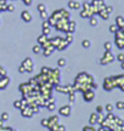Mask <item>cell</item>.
<instances>
[{"label":"cell","instance_id":"d4e9b609","mask_svg":"<svg viewBox=\"0 0 124 131\" xmlns=\"http://www.w3.org/2000/svg\"><path fill=\"white\" fill-rule=\"evenodd\" d=\"M90 45H91V42H90V40H88V39H85V40H83V41H81V46L85 47V49L90 47Z\"/></svg>","mask_w":124,"mask_h":131},{"label":"cell","instance_id":"30bf717a","mask_svg":"<svg viewBox=\"0 0 124 131\" xmlns=\"http://www.w3.org/2000/svg\"><path fill=\"white\" fill-rule=\"evenodd\" d=\"M10 83V79L6 75H0V89H5Z\"/></svg>","mask_w":124,"mask_h":131},{"label":"cell","instance_id":"ffe728a7","mask_svg":"<svg viewBox=\"0 0 124 131\" xmlns=\"http://www.w3.org/2000/svg\"><path fill=\"white\" fill-rule=\"evenodd\" d=\"M96 120H97V113H92V114L90 115V119H89L90 125H95V124H96Z\"/></svg>","mask_w":124,"mask_h":131},{"label":"cell","instance_id":"8992f818","mask_svg":"<svg viewBox=\"0 0 124 131\" xmlns=\"http://www.w3.org/2000/svg\"><path fill=\"white\" fill-rule=\"evenodd\" d=\"M21 112H22V115H23L24 118H32L34 115L32 108H30V106H28V104L21 108Z\"/></svg>","mask_w":124,"mask_h":131},{"label":"cell","instance_id":"5b68a950","mask_svg":"<svg viewBox=\"0 0 124 131\" xmlns=\"http://www.w3.org/2000/svg\"><path fill=\"white\" fill-rule=\"evenodd\" d=\"M22 66L24 67V69L26 72H28V73H32L34 69V66H33V61H32V58L28 57V58H26L23 62H22Z\"/></svg>","mask_w":124,"mask_h":131},{"label":"cell","instance_id":"9a60e30c","mask_svg":"<svg viewBox=\"0 0 124 131\" xmlns=\"http://www.w3.org/2000/svg\"><path fill=\"white\" fill-rule=\"evenodd\" d=\"M116 24H117L119 28H123L124 27V17L123 16H117V18H116Z\"/></svg>","mask_w":124,"mask_h":131},{"label":"cell","instance_id":"ac0fdd59","mask_svg":"<svg viewBox=\"0 0 124 131\" xmlns=\"http://www.w3.org/2000/svg\"><path fill=\"white\" fill-rule=\"evenodd\" d=\"M116 45L118 49H123L124 47V38H116Z\"/></svg>","mask_w":124,"mask_h":131},{"label":"cell","instance_id":"60d3db41","mask_svg":"<svg viewBox=\"0 0 124 131\" xmlns=\"http://www.w3.org/2000/svg\"><path fill=\"white\" fill-rule=\"evenodd\" d=\"M0 131H15V130H14V129H11V127H6L4 125L3 127H0Z\"/></svg>","mask_w":124,"mask_h":131},{"label":"cell","instance_id":"44dd1931","mask_svg":"<svg viewBox=\"0 0 124 131\" xmlns=\"http://www.w3.org/2000/svg\"><path fill=\"white\" fill-rule=\"evenodd\" d=\"M105 120V115L102 113H97V120H96V124H102V122Z\"/></svg>","mask_w":124,"mask_h":131},{"label":"cell","instance_id":"f907efd6","mask_svg":"<svg viewBox=\"0 0 124 131\" xmlns=\"http://www.w3.org/2000/svg\"><path fill=\"white\" fill-rule=\"evenodd\" d=\"M3 126H4V120L0 119V127H3Z\"/></svg>","mask_w":124,"mask_h":131},{"label":"cell","instance_id":"816d5d0a","mask_svg":"<svg viewBox=\"0 0 124 131\" xmlns=\"http://www.w3.org/2000/svg\"><path fill=\"white\" fill-rule=\"evenodd\" d=\"M120 67H122V68L124 69V61H123V62H120Z\"/></svg>","mask_w":124,"mask_h":131},{"label":"cell","instance_id":"4fadbf2b","mask_svg":"<svg viewBox=\"0 0 124 131\" xmlns=\"http://www.w3.org/2000/svg\"><path fill=\"white\" fill-rule=\"evenodd\" d=\"M43 50H44V56L48 57V56H50V55H51L54 51H55V46L50 45V46H48L46 49H43Z\"/></svg>","mask_w":124,"mask_h":131},{"label":"cell","instance_id":"2e32d148","mask_svg":"<svg viewBox=\"0 0 124 131\" xmlns=\"http://www.w3.org/2000/svg\"><path fill=\"white\" fill-rule=\"evenodd\" d=\"M48 120H49V125H48V127H49V126H51V125H54V124H58V117H57V115H53V117L49 118Z\"/></svg>","mask_w":124,"mask_h":131},{"label":"cell","instance_id":"e0dca14e","mask_svg":"<svg viewBox=\"0 0 124 131\" xmlns=\"http://www.w3.org/2000/svg\"><path fill=\"white\" fill-rule=\"evenodd\" d=\"M97 14L100 15L101 18H102V19H108V17H110V14H108V12H107L105 9L99 10V12H97Z\"/></svg>","mask_w":124,"mask_h":131},{"label":"cell","instance_id":"cb8c5ba5","mask_svg":"<svg viewBox=\"0 0 124 131\" xmlns=\"http://www.w3.org/2000/svg\"><path fill=\"white\" fill-rule=\"evenodd\" d=\"M90 26H92V27H95V26H97V18H96L95 16H91L90 17Z\"/></svg>","mask_w":124,"mask_h":131},{"label":"cell","instance_id":"9c48e42d","mask_svg":"<svg viewBox=\"0 0 124 131\" xmlns=\"http://www.w3.org/2000/svg\"><path fill=\"white\" fill-rule=\"evenodd\" d=\"M21 17H22V19H23L24 22H30L32 21V14L29 12L28 10H24V11H22V14H21Z\"/></svg>","mask_w":124,"mask_h":131},{"label":"cell","instance_id":"d6986e66","mask_svg":"<svg viewBox=\"0 0 124 131\" xmlns=\"http://www.w3.org/2000/svg\"><path fill=\"white\" fill-rule=\"evenodd\" d=\"M48 35H45V34H42L40 37H38V44L39 45H42V44H44V42L48 41Z\"/></svg>","mask_w":124,"mask_h":131},{"label":"cell","instance_id":"e575fe53","mask_svg":"<svg viewBox=\"0 0 124 131\" xmlns=\"http://www.w3.org/2000/svg\"><path fill=\"white\" fill-rule=\"evenodd\" d=\"M6 11L14 12V11H15V5L14 4H7V9H6Z\"/></svg>","mask_w":124,"mask_h":131},{"label":"cell","instance_id":"5bb4252c","mask_svg":"<svg viewBox=\"0 0 124 131\" xmlns=\"http://www.w3.org/2000/svg\"><path fill=\"white\" fill-rule=\"evenodd\" d=\"M76 29H77V23L74 22V21H69V22H68V30H67V32L74 33L76 32Z\"/></svg>","mask_w":124,"mask_h":131},{"label":"cell","instance_id":"7c38bea8","mask_svg":"<svg viewBox=\"0 0 124 131\" xmlns=\"http://www.w3.org/2000/svg\"><path fill=\"white\" fill-rule=\"evenodd\" d=\"M68 42H67V40L65 39V38H62L61 39V41H60V44H58L57 46H56V49H57L58 51H62V50H65L66 47H68Z\"/></svg>","mask_w":124,"mask_h":131},{"label":"cell","instance_id":"f35d334b","mask_svg":"<svg viewBox=\"0 0 124 131\" xmlns=\"http://www.w3.org/2000/svg\"><path fill=\"white\" fill-rule=\"evenodd\" d=\"M57 127H58V124H54L51 126H49V129H50V131H57Z\"/></svg>","mask_w":124,"mask_h":131},{"label":"cell","instance_id":"4316f807","mask_svg":"<svg viewBox=\"0 0 124 131\" xmlns=\"http://www.w3.org/2000/svg\"><path fill=\"white\" fill-rule=\"evenodd\" d=\"M50 33H51L50 26H48V27H43V34H45V35H50Z\"/></svg>","mask_w":124,"mask_h":131},{"label":"cell","instance_id":"f1b7e54d","mask_svg":"<svg viewBox=\"0 0 124 131\" xmlns=\"http://www.w3.org/2000/svg\"><path fill=\"white\" fill-rule=\"evenodd\" d=\"M57 64H58V67H65V66L67 64V61L65 58H60L57 61Z\"/></svg>","mask_w":124,"mask_h":131},{"label":"cell","instance_id":"d6a6232c","mask_svg":"<svg viewBox=\"0 0 124 131\" xmlns=\"http://www.w3.org/2000/svg\"><path fill=\"white\" fill-rule=\"evenodd\" d=\"M9 118H10V115H9V113L7 112H4V113H1V119L3 120H9Z\"/></svg>","mask_w":124,"mask_h":131},{"label":"cell","instance_id":"c3c4849f","mask_svg":"<svg viewBox=\"0 0 124 131\" xmlns=\"http://www.w3.org/2000/svg\"><path fill=\"white\" fill-rule=\"evenodd\" d=\"M18 72H19V73H24V72H26V69H24V67L22 64L18 67Z\"/></svg>","mask_w":124,"mask_h":131},{"label":"cell","instance_id":"484cf974","mask_svg":"<svg viewBox=\"0 0 124 131\" xmlns=\"http://www.w3.org/2000/svg\"><path fill=\"white\" fill-rule=\"evenodd\" d=\"M40 14V17L43 19H48L49 17V14H48V10H44V11H42V12H39Z\"/></svg>","mask_w":124,"mask_h":131},{"label":"cell","instance_id":"7bdbcfd3","mask_svg":"<svg viewBox=\"0 0 124 131\" xmlns=\"http://www.w3.org/2000/svg\"><path fill=\"white\" fill-rule=\"evenodd\" d=\"M42 125L48 127V125H49V120H48V119H43V120H42Z\"/></svg>","mask_w":124,"mask_h":131},{"label":"cell","instance_id":"1f68e13d","mask_svg":"<svg viewBox=\"0 0 124 131\" xmlns=\"http://www.w3.org/2000/svg\"><path fill=\"white\" fill-rule=\"evenodd\" d=\"M40 50H42V46H40L39 44L33 46V52H34V53H39V52H40Z\"/></svg>","mask_w":124,"mask_h":131},{"label":"cell","instance_id":"7a4b0ae2","mask_svg":"<svg viewBox=\"0 0 124 131\" xmlns=\"http://www.w3.org/2000/svg\"><path fill=\"white\" fill-rule=\"evenodd\" d=\"M113 61H115V56L112 55V52H111V51H106L105 55L101 57L100 63L105 66V64H108V63H111V62H113Z\"/></svg>","mask_w":124,"mask_h":131},{"label":"cell","instance_id":"277c9868","mask_svg":"<svg viewBox=\"0 0 124 131\" xmlns=\"http://www.w3.org/2000/svg\"><path fill=\"white\" fill-rule=\"evenodd\" d=\"M18 89H19V91L22 92V95H23V96H27L28 94H30V92L33 91V88H32L28 83H23V84H21Z\"/></svg>","mask_w":124,"mask_h":131},{"label":"cell","instance_id":"836d02e7","mask_svg":"<svg viewBox=\"0 0 124 131\" xmlns=\"http://www.w3.org/2000/svg\"><path fill=\"white\" fill-rule=\"evenodd\" d=\"M14 106H15V108H18V109H21V107H22V101H15Z\"/></svg>","mask_w":124,"mask_h":131},{"label":"cell","instance_id":"7402d4cb","mask_svg":"<svg viewBox=\"0 0 124 131\" xmlns=\"http://www.w3.org/2000/svg\"><path fill=\"white\" fill-rule=\"evenodd\" d=\"M72 34H73V33L67 32V35H66V38H65V39L67 40V42H68V44H71V42L73 41V35H72Z\"/></svg>","mask_w":124,"mask_h":131},{"label":"cell","instance_id":"7dc6e473","mask_svg":"<svg viewBox=\"0 0 124 131\" xmlns=\"http://www.w3.org/2000/svg\"><path fill=\"white\" fill-rule=\"evenodd\" d=\"M0 75H6V70H5L1 66H0Z\"/></svg>","mask_w":124,"mask_h":131},{"label":"cell","instance_id":"f546056e","mask_svg":"<svg viewBox=\"0 0 124 131\" xmlns=\"http://www.w3.org/2000/svg\"><path fill=\"white\" fill-rule=\"evenodd\" d=\"M46 108H48L49 111H54V109L56 108V104H55V102H50L46 104Z\"/></svg>","mask_w":124,"mask_h":131},{"label":"cell","instance_id":"6da1fadb","mask_svg":"<svg viewBox=\"0 0 124 131\" xmlns=\"http://www.w3.org/2000/svg\"><path fill=\"white\" fill-rule=\"evenodd\" d=\"M115 88H116V84H115L113 77H108V78H106L104 80V89L106 91H111V90H113Z\"/></svg>","mask_w":124,"mask_h":131},{"label":"cell","instance_id":"603a6c76","mask_svg":"<svg viewBox=\"0 0 124 131\" xmlns=\"http://www.w3.org/2000/svg\"><path fill=\"white\" fill-rule=\"evenodd\" d=\"M104 47H105L106 51H112V42H111V41H106L105 45H104Z\"/></svg>","mask_w":124,"mask_h":131},{"label":"cell","instance_id":"ee69618b","mask_svg":"<svg viewBox=\"0 0 124 131\" xmlns=\"http://www.w3.org/2000/svg\"><path fill=\"white\" fill-rule=\"evenodd\" d=\"M104 112V107L102 106H97V108H96V113H102Z\"/></svg>","mask_w":124,"mask_h":131},{"label":"cell","instance_id":"b9f144b4","mask_svg":"<svg viewBox=\"0 0 124 131\" xmlns=\"http://www.w3.org/2000/svg\"><path fill=\"white\" fill-rule=\"evenodd\" d=\"M105 10L107 11V12H108V14H112V11H113V7H112V6H107V5H106V6H105Z\"/></svg>","mask_w":124,"mask_h":131},{"label":"cell","instance_id":"8fae6325","mask_svg":"<svg viewBox=\"0 0 124 131\" xmlns=\"http://www.w3.org/2000/svg\"><path fill=\"white\" fill-rule=\"evenodd\" d=\"M68 7L72 10H79L81 7V4L78 3V1H74V0H69L68 1Z\"/></svg>","mask_w":124,"mask_h":131},{"label":"cell","instance_id":"bcb514c9","mask_svg":"<svg viewBox=\"0 0 124 131\" xmlns=\"http://www.w3.org/2000/svg\"><path fill=\"white\" fill-rule=\"evenodd\" d=\"M22 1H23L24 5H27V6H29V5L33 3V0H22Z\"/></svg>","mask_w":124,"mask_h":131},{"label":"cell","instance_id":"ba28073f","mask_svg":"<svg viewBox=\"0 0 124 131\" xmlns=\"http://www.w3.org/2000/svg\"><path fill=\"white\" fill-rule=\"evenodd\" d=\"M71 104H66V106H63V107H61L60 109H58V113L61 114V115H63V117H68L69 114H71Z\"/></svg>","mask_w":124,"mask_h":131},{"label":"cell","instance_id":"8d00e7d4","mask_svg":"<svg viewBox=\"0 0 124 131\" xmlns=\"http://www.w3.org/2000/svg\"><path fill=\"white\" fill-rule=\"evenodd\" d=\"M83 131H96V130L94 129V126H92V125H90V126H84Z\"/></svg>","mask_w":124,"mask_h":131},{"label":"cell","instance_id":"681fc988","mask_svg":"<svg viewBox=\"0 0 124 131\" xmlns=\"http://www.w3.org/2000/svg\"><path fill=\"white\" fill-rule=\"evenodd\" d=\"M74 98H76V97H74V94H71V95H69V102L73 103V102H74Z\"/></svg>","mask_w":124,"mask_h":131},{"label":"cell","instance_id":"ab89813d","mask_svg":"<svg viewBox=\"0 0 124 131\" xmlns=\"http://www.w3.org/2000/svg\"><path fill=\"white\" fill-rule=\"evenodd\" d=\"M117 60L119 62H123L124 61V53H119V55H117Z\"/></svg>","mask_w":124,"mask_h":131},{"label":"cell","instance_id":"74e56055","mask_svg":"<svg viewBox=\"0 0 124 131\" xmlns=\"http://www.w3.org/2000/svg\"><path fill=\"white\" fill-rule=\"evenodd\" d=\"M116 107L118 108V109H124V102H117V104H116Z\"/></svg>","mask_w":124,"mask_h":131},{"label":"cell","instance_id":"f6af8a7d","mask_svg":"<svg viewBox=\"0 0 124 131\" xmlns=\"http://www.w3.org/2000/svg\"><path fill=\"white\" fill-rule=\"evenodd\" d=\"M57 131H66V126L65 125H58Z\"/></svg>","mask_w":124,"mask_h":131},{"label":"cell","instance_id":"d590c367","mask_svg":"<svg viewBox=\"0 0 124 131\" xmlns=\"http://www.w3.org/2000/svg\"><path fill=\"white\" fill-rule=\"evenodd\" d=\"M105 109L107 111V112H112V111H113V106H112L111 103H107V104H106V107H105Z\"/></svg>","mask_w":124,"mask_h":131},{"label":"cell","instance_id":"4dcf8cb0","mask_svg":"<svg viewBox=\"0 0 124 131\" xmlns=\"http://www.w3.org/2000/svg\"><path fill=\"white\" fill-rule=\"evenodd\" d=\"M37 10H38V12H42V11H44V10H46V6H45V4H39L38 6H37Z\"/></svg>","mask_w":124,"mask_h":131},{"label":"cell","instance_id":"f5cc1de1","mask_svg":"<svg viewBox=\"0 0 124 131\" xmlns=\"http://www.w3.org/2000/svg\"><path fill=\"white\" fill-rule=\"evenodd\" d=\"M120 131H124V124L123 125H120Z\"/></svg>","mask_w":124,"mask_h":131},{"label":"cell","instance_id":"3957f363","mask_svg":"<svg viewBox=\"0 0 124 131\" xmlns=\"http://www.w3.org/2000/svg\"><path fill=\"white\" fill-rule=\"evenodd\" d=\"M113 79H115L116 88H119L122 91H124V74L115 75V77H113Z\"/></svg>","mask_w":124,"mask_h":131},{"label":"cell","instance_id":"52a82bcc","mask_svg":"<svg viewBox=\"0 0 124 131\" xmlns=\"http://www.w3.org/2000/svg\"><path fill=\"white\" fill-rule=\"evenodd\" d=\"M94 97H95V94H94V90H85L84 92H83V98L85 100L86 102H91L92 100H94Z\"/></svg>","mask_w":124,"mask_h":131},{"label":"cell","instance_id":"83f0119b","mask_svg":"<svg viewBox=\"0 0 124 131\" xmlns=\"http://www.w3.org/2000/svg\"><path fill=\"white\" fill-rule=\"evenodd\" d=\"M118 29H119V27H118V26H117V24H112V26H110V32L111 33H116L117 32V30H118Z\"/></svg>","mask_w":124,"mask_h":131}]
</instances>
